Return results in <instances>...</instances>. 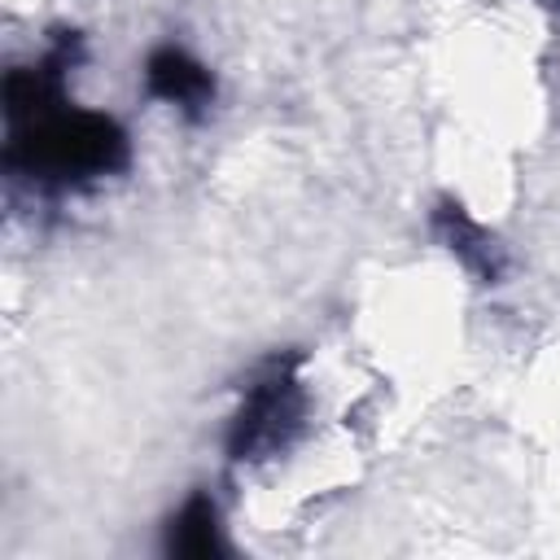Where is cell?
Returning a JSON list of instances; mask_svg holds the SVG:
<instances>
[{"label":"cell","mask_w":560,"mask_h":560,"mask_svg":"<svg viewBox=\"0 0 560 560\" xmlns=\"http://www.w3.org/2000/svg\"><path fill=\"white\" fill-rule=\"evenodd\" d=\"M79 52V35L66 31L35 66L4 74V166L44 192L88 188L131 162V140L118 118L66 101V74Z\"/></svg>","instance_id":"cell-1"},{"label":"cell","mask_w":560,"mask_h":560,"mask_svg":"<svg viewBox=\"0 0 560 560\" xmlns=\"http://www.w3.org/2000/svg\"><path fill=\"white\" fill-rule=\"evenodd\" d=\"M298 354H276L258 368L249 381L232 424H228V455L236 464H258L276 459L280 451L293 446L306 420V385L298 376Z\"/></svg>","instance_id":"cell-2"},{"label":"cell","mask_w":560,"mask_h":560,"mask_svg":"<svg viewBox=\"0 0 560 560\" xmlns=\"http://www.w3.org/2000/svg\"><path fill=\"white\" fill-rule=\"evenodd\" d=\"M144 92L188 118H201L214 105V74L179 44H158L144 57Z\"/></svg>","instance_id":"cell-3"},{"label":"cell","mask_w":560,"mask_h":560,"mask_svg":"<svg viewBox=\"0 0 560 560\" xmlns=\"http://www.w3.org/2000/svg\"><path fill=\"white\" fill-rule=\"evenodd\" d=\"M433 232L442 236V245L459 258L464 271H472L481 284H494L503 276V249L499 241L490 236L486 223H477L455 197H442L438 210H433Z\"/></svg>","instance_id":"cell-4"},{"label":"cell","mask_w":560,"mask_h":560,"mask_svg":"<svg viewBox=\"0 0 560 560\" xmlns=\"http://www.w3.org/2000/svg\"><path fill=\"white\" fill-rule=\"evenodd\" d=\"M162 547H166V556H179V560H219V556H228L219 508H214V499L206 490L188 494L175 508V516L166 521Z\"/></svg>","instance_id":"cell-5"},{"label":"cell","mask_w":560,"mask_h":560,"mask_svg":"<svg viewBox=\"0 0 560 560\" xmlns=\"http://www.w3.org/2000/svg\"><path fill=\"white\" fill-rule=\"evenodd\" d=\"M547 4H551V9H560V0H547Z\"/></svg>","instance_id":"cell-6"}]
</instances>
